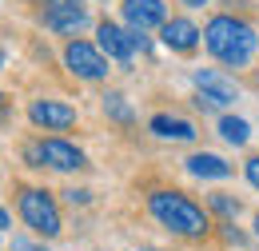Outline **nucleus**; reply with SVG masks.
<instances>
[{
    "label": "nucleus",
    "instance_id": "1",
    "mask_svg": "<svg viewBox=\"0 0 259 251\" xmlns=\"http://www.w3.org/2000/svg\"><path fill=\"white\" fill-rule=\"evenodd\" d=\"M203 44L227 68H243L255 56V32H251V24H243L235 16H211L203 28Z\"/></svg>",
    "mask_w": 259,
    "mask_h": 251
},
{
    "label": "nucleus",
    "instance_id": "2",
    "mask_svg": "<svg viewBox=\"0 0 259 251\" xmlns=\"http://www.w3.org/2000/svg\"><path fill=\"white\" fill-rule=\"evenodd\" d=\"M148 207L176 235H203L207 231V212L199 203H192L188 195H180V191H152L148 195Z\"/></svg>",
    "mask_w": 259,
    "mask_h": 251
},
{
    "label": "nucleus",
    "instance_id": "3",
    "mask_svg": "<svg viewBox=\"0 0 259 251\" xmlns=\"http://www.w3.org/2000/svg\"><path fill=\"white\" fill-rule=\"evenodd\" d=\"M20 220L28 223L36 235H60V207L40 188H20Z\"/></svg>",
    "mask_w": 259,
    "mask_h": 251
},
{
    "label": "nucleus",
    "instance_id": "4",
    "mask_svg": "<svg viewBox=\"0 0 259 251\" xmlns=\"http://www.w3.org/2000/svg\"><path fill=\"white\" fill-rule=\"evenodd\" d=\"M28 159H32V168H56V172H76V168H84V152L76 148V144H68L60 136H52V140H40L28 148Z\"/></svg>",
    "mask_w": 259,
    "mask_h": 251
},
{
    "label": "nucleus",
    "instance_id": "5",
    "mask_svg": "<svg viewBox=\"0 0 259 251\" xmlns=\"http://www.w3.org/2000/svg\"><path fill=\"white\" fill-rule=\"evenodd\" d=\"M64 64H68V72L80 76V80H104L108 76L104 52H100L96 44H88V40H72L64 48Z\"/></svg>",
    "mask_w": 259,
    "mask_h": 251
},
{
    "label": "nucleus",
    "instance_id": "6",
    "mask_svg": "<svg viewBox=\"0 0 259 251\" xmlns=\"http://www.w3.org/2000/svg\"><path fill=\"white\" fill-rule=\"evenodd\" d=\"M195 88H199V96H195L199 108H224V104H231L239 96L235 92V80H227L224 72H215V68L195 72Z\"/></svg>",
    "mask_w": 259,
    "mask_h": 251
},
{
    "label": "nucleus",
    "instance_id": "7",
    "mask_svg": "<svg viewBox=\"0 0 259 251\" xmlns=\"http://www.w3.org/2000/svg\"><path fill=\"white\" fill-rule=\"evenodd\" d=\"M44 24L52 32L72 36V32H80L88 24V12H84L80 0H44Z\"/></svg>",
    "mask_w": 259,
    "mask_h": 251
},
{
    "label": "nucleus",
    "instance_id": "8",
    "mask_svg": "<svg viewBox=\"0 0 259 251\" xmlns=\"http://www.w3.org/2000/svg\"><path fill=\"white\" fill-rule=\"evenodd\" d=\"M100 36V52H108L112 60H132L136 56V48H144V36L140 32H128V28H120V24H100L96 28Z\"/></svg>",
    "mask_w": 259,
    "mask_h": 251
},
{
    "label": "nucleus",
    "instance_id": "9",
    "mask_svg": "<svg viewBox=\"0 0 259 251\" xmlns=\"http://www.w3.org/2000/svg\"><path fill=\"white\" fill-rule=\"evenodd\" d=\"M124 20L132 32H148L167 20V8H163V0H124Z\"/></svg>",
    "mask_w": 259,
    "mask_h": 251
},
{
    "label": "nucleus",
    "instance_id": "10",
    "mask_svg": "<svg viewBox=\"0 0 259 251\" xmlns=\"http://www.w3.org/2000/svg\"><path fill=\"white\" fill-rule=\"evenodd\" d=\"M28 116H32V124L48 128V132H64V128L76 124V108H68L60 100H36L28 108Z\"/></svg>",
    "mask_w": 259,
    "mask_h": 251
},
{
    "label": "nucleus",
    "instance_id": "11",
    "mask_svg": "<svg viewBox=\"0 0 259 251\" xmlns=\"http://www.w3.org/2000/svg\"><path fill=\"white\" fill-rule=\"evenodd\" d=\"M160 36H163V44H167L171 52H192L195 44H199V36H203V32L195 28L192 20L176 16V20H163V24H160Z\"/></svg>",
    "mask_w": 259,
    "mask_h": 251
},
{
    "label": "nucleus",
    "instance_id": "12",
    "mask_svg": "<svg viewBox=\"0 0 259 251\" xmlns=\"http://www.w3.org/2000/svg\"><path fill=\"white\" fill-rule=\"evenodd\" d=\"M188 172L199 176V180H227L231 176V163L224 156H211V152H199V156L188 159Z\"/></svg>",
    "mask_w": 259,
    "mask_h": 251
},
{
    "label": "nucleus",
    "instance_id": "13",
    "mask_svg": "<svg viewBox=\"0 0 259 251\" xmlns=\"http://www.w3.org/2000/svg\"><path fill=\"white\" fill-rule=\"evenodd\" d=\"M152 132L160 136V140H195V128L188 120H180V116H152Z\"/></svg>",
    "mask_w": 259,
    "mask_h": 251
},
{
    "label": "nucleus",
    "instance_id": "14",
    "mask_svg": "<svg viewBox=\"0 0 259 251\" xmlns=\"http://www.w3.org/2000/svg\"><path fill=\"white\" fill-rule=\"evenodd\" d=\"M220 136H224L227 144L243 148V144H247V136H251V128H247V120H235V116H224V120H220Z\"/></svg>",
    "mask_w": 259,
    "mask_h": 251
},
{
    "label": "nucleus",
    "instance_id": "15",
    "mask_svg": "<svg viewBox=\"0 0 259 251\" xmlns=\"http://www.w3.org/2000/svg\"><path fill=\"white\" fill-rule=\"evenodd\" d=\"M104 112H108L112 120H120V124H132V108L124 104V96H120V92H108V96H104Z\"/></svg>",
    "mask_w": 259,
    "mask_h": 251
},
{
    "label": "nucleus",
    "instance_id": "16",
    "mask_svg": "<svg viewBox=\"0 0 259 251\" xmlns=\"http://www.w3.org/2000/svg\"><path fill=\"white\" fill-rule=\"evenodd\" d=\"M243 172H247V180H251V188H259V156H251L243 163Z\"/></svg>",
    "mask_w": 259,
    "mask_h": 251
},
{
    "label": "nucleus",
    "instance_id": "17",
    "mask_svg": "<svg viewBox=\"0 0 259 251\" xmlns=\"http://www.w3.org/2000/svg\"><path fill=\"white\" fill-rule=\"evenodd\" d=\"M12 251H48V247H40V243H32V239L16 235V239H12Z\"/></svg>",
    "mask_w": 259,
    "mask_h": 251
},
{
    "label": "nucleus",
    "instance_id": "18",
    "mask_svg": "<svg viewBox=\"0 0 259 251\" xmlns=\"http://www.w3.org/2000/svg\"><path fill=\"white\" fill-rule=\"evenodd\" d=\"M64 195H68V203H88V191H76V188H72V191H64Z\"/></svg>",
    "mask_w": 259,
    "mask_h": 251
},
{
    "label": "nucleus",
    "instance_id": "19",
    "mask_svg": "<svg viewBox=\"0 0 259 251\" xmlns=\"http://www.w3.org/2000/svg\"><path fill=\"white\" fill-rule=\"evenodd\" d=\"M211 203H215V207H220V212H235V203H231V199H224V195H215V199H211Z\"/></svg>",
    "mask_w": 259,
    "mask_h": 251
},
{
    "label": "nucleus",
    "instance_id": "20",
    "mask_svg": "<svg viewBox=\"0 0 259 251\" xmlns=\"http://www.w3.org/2000/svg\"><path fill=\"white\" fill-rule=\"evenodd\" d=\"M180 4H188V8H203L207 0H180Z\"/></svg>",
    "mask_w": 259,
    "mask_h": 251
},
{
    "label": "nucleus",
    "instance_id": "21",
    "mask_svg": "<svg viewBox=\"0 0 259 251\" xmlns=\"http://www.w3.org/2000/svg\"><path fill=\"white\" fill-rule=\"evenodd\" d=\"M8 223H12V220H8V212H4V207H0V231H4V227H8Z\"/></svg>",
    "mask_w": 259,
    "mask_h": 251
},
{
    "label": "nucleus",
    "instance_id": "22",
    "mask_svg": "<svg viewBox=\"0 0 259 251\" xmlns=\"http://www.w3.org/2000/svg\"><path fill=\"white\" fill-rule=\"evenodd\" d=\"M224 4H235V8H239V4H247V0H224Z\"/></svg>",
    "mask_w": 259,
    "mask_h": 251
},
{
    "label": "nucleus",
    "instance_id": "23",
    "mask_svg": "<svg viewBox=\"0 0 259 251\" xmlns=\"http://www.w3.org/2000/svg\"><path fill=\"white\" fill-rule=\"evenodd\" d=\"M255 235H259V216H255Z\"/></svg>",
    "mask_w": 259,
    "mask_h": 251
},
{
    "label": "nucleus",
    "instance_id": "24",
    "mask_svg": "<svg viewBox=\"0 0 259 251\" xmlns=\"http://www.w3.org/2000/svg\"><path fill=\"white\" fill-rule=\"evenodd\" d=\"M0 68H4V52H0Z\"/></svg>",
    "mask_w": 259,
    "mask_h": 251
},
{
    "label": "nucleus",
    "instance_id": "25",
    "mask_svg": "<svg viewBox=\"0 0 259 251\" xmlns=\"http://www.w3.org/2000/svg\"><path fill=\"white\" fill-rule=\"evenodd\" d=\"M140 251H152V247H140Z\"/></svg>",
    "mask_w": 259,
    "mask_h": 251
}]
</instances>
